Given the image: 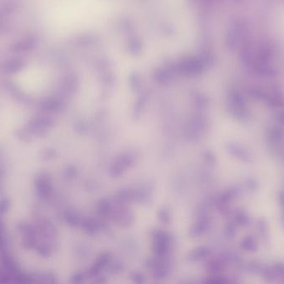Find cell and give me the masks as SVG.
<instances>
[{
	"instance_id": "6da1fadb",
	"label": "cell",
	"mask_w": 284,
	"mask_h": 284,
	"mask_svg": "<svg viewBox=\"0 0 284 284\" xmlns=\"http://www.w3.org/2000/svg\"><path fill=\"white\" fill-rule=\"evenodd\" d=\"M35 184L38 195L42 198L48 197L51 191V183L47 175L44 173L39 175L36 179Z\"/></svg>"
},
{
	"instance_id": "7a4b0ae2",
	"label": "cell",
	"mask_w": 284,
	"mask_h": 284,
	"mask_svg": "<svg viewBox=\"0 0 284 284\" xmlns=\"http://www.w3.org/2000/svg\"><path fill=\"white\" fill-rule=\"evenodd\" d=\"M10 200L9 199H3L0 200V215L7 213L10 208Z\"/></svg>"
},
{
	"instance_id": "3957f363",
	"label": "cell",
	"mask_w": 284,
	"mask_h": 284,
	"mask_svg": "<svg viewBox=\"0 0 284 284\" xmlns=\"http://www.w3.org/2000/svg\"><path fill=\"white\" fill-rule=\"evenodd\" d=\"M9 280H8V277L6 276L3 275V274H0V282L2 283V282H8Z\"/></svg>"
}]
</instances>
